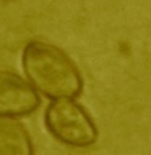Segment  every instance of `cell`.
<instances>
[{"mask_svg": "<svg viewBox=\"0 0 151 155\" xmlns=\"http://www.w3.org/2000/svg\"><path fill=\"white\" fill-rule=\"evenodd\" d=\"M22 65L32 86L50 99L76 98L83 90V78L77 64L54 44L41 40L27 42Z\"/></svg>", "mask_w": 151, "mask_h": 155, "instance_id": "cell-1", "label": "cell"}, {"mask_svg": "<svg viewBox=\"0 0 151 155\" xmlns=\"http://www.w3.org/2000/svg\"><path fill=\"white\" fill-rule=\"evenodd\" d=\"M39 105L40 97L29 81L12 71L0 70V114L27 115Z\"/></svg>", "mask_w": 151, "mask_h": 155, "instance_id": "cell-3", "label": "cell"}, {"mask_svg": "<svg viewBox=\"0 0 151 155\" xmlns=\"http://www.w3.org/2000/svg\"><path fill=\"white\" fill-rule=\"evenodd\" d=\"M0 155H34L30 134L16 116L0 114Z\"/></svg>", "mask_w": 151, "mask_h": 155, "instance_id": "cell-4", "label": "cell"}, {"mask_svg": "<svg viewBox=\"0 0 151 155\" xmlns=\"http://www.w3.org/2000/svg\"><path fill=\"white\" fill-rule=\"evenodd\" d=\"M47 131L61 143L85 148L97 139V128L88 111L74 98L52 99L44 114Z\"/></svg>", "mask_w": 151, "mask_h": 155, "instance_id": "cell-2", "label": "cell"}]
</instances>
